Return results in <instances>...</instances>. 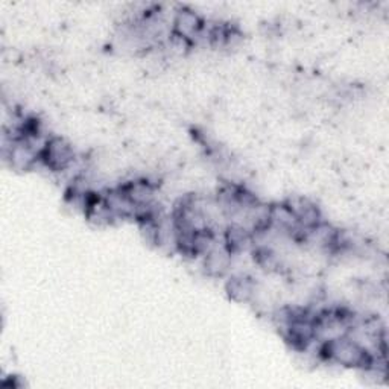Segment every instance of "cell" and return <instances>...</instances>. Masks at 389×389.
Segmentation results:
<instances>
[{
  "instance_id": "3957f363",
  "label": "cell",
  "mask_w": 389,
  "mask_h": 389,
  "mask_svg": "<svg viewBox=\"0 0 389 389\" xmlns=\"http://www.w3.org/2000/svg\"><path fill=\"white\" fill-rule=\"evenodd\" d=\"M231 253L227 248H215L205 255V269L210 275H222L230 268Z\"/></svg>"
},
{
  "instance_id": "7a4b0ae2",
  "label": "cell",
  "mask_w": 389,
  "mask_h": 389,
  "mask_svg": "<svg viewBox=\"0 0 389 389\" xmlns=\"http://www.w3.org/2000/svg\"><path fill=\"white\" fill-rule=\"evenodd\" d=\"M41 158L52 171H64L75 158L72 146L60 137H54L43 146Z\"/></svg>"
},
{
  "instance_id": "6da1fadb",
  "label": "cell",
  "mask_w": 389,
  "mask_h": 389,
  "mask_svg": "<svg viewBox=\"0 0 389 389\" xmlns=\"http://www.w3.org/2000/svg\"><path fill=\"white\" fill-rule=\"evenodd\" d=\"M322 353L328 359H333L337 364L345 366H357V368H370L372 365V357L370 356L361 344L350 339L347 336H337L328 339Z\"/></svg>"
},
{
  "instance_id": "5b68a950",
  "label": "cell",
  "mask_w": 389,
  "mask_h": 389,
  "mask_svg": "<svg viewBox=\"0 0 389 389\" xmlns=\"http://www.w3.org/2000/svg\"><path fill=\"white\" fill-rule=\"evenodd\" d=\"M227 292L229 295L238 301V303H246L254 295V282L248 277H233L231 280L227 283Z\"/></svg>"
},
{
  "instance_id": "8992f818",
  "label": "cell",
  "mask_w": 389,
  "mask_h": 389,
  "mask_svg": "<svg viewBox=\"0 0 389 389\" xmlns=\"http://www.w3.org/2000/svg\"><path fill=\"white\" fill-rule=\"evenodd\" d=\"M251 236H249V231L245 229L244 225H231L225 231V242H227V249L230 253L233 251H242L245 249V246L249 244Z\"/></svg>"
},
{
  "instance_id": "277c9868",
  "label": "cell",
  "mask_w": 389,
  "mask_h": 389,
  "mask_svg": "<svg viewBox=\"0 0 389 389\" xmlns=\"http://www.w3.org/2000/svg\"><path fill=\"white\" fill-rule=\"evenodd\" d=\"M201 31V20L192 11H181L175 19V32L177 35L185 36L190 40Z\"/></svg>"
}]
</instances>
